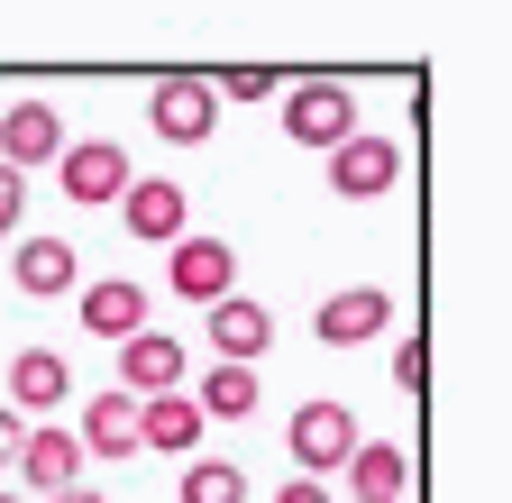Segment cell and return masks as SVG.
Here are the masks:
<instances>
[{
    "label": "cell",
    "instance_id": "23",
    "mask_svg": "<svg viewBox=\"0 0 512 503\" xmlns=\"http://www.w3.org/2000/svg\"><path fill=\"white\" fill-rule=\"evenodd\" d=\"M28 220V174H10V165H0V238H10Z\"/></svg>",
    "mask_w": 512,
    "mask_h": 503
},
{
    "label": "cell",
    "instance_id": "11",
    "mask_svg": "<svg viewBox=\"0 0 512 503\" xmlns=\"http://www.w3.org/2000/svg\"><path fill=\"white\" fill-rule=\"evenodd\" d=\"M119 211H128V238H156V247H174L183 220H192V202H183V183H174V174H128Z\"/></svg>",
    "mask_w": 512,
    "mask_h": 503
},
{
    "label": "cell",
    "instance_id": "18",
    "mask_svg": "<svg viewBox=\"0 0 512 503\" xmlns=\"http://www.w3.org/2000/svg\"><path fill=\"white\" fill-rule=\"evenodd\" d=\"M256 394H266V385H256V366H211L202 394H192V412H202V421H247Z\"/></svg>",
    "mask_w": 512,
    "mask_h": 503
},
{
    "label": "cell",
    "instance_id": "26",
    "mask_svg": "<svg viewBox=\"0 0 512 503\" xmlns=\"http://www.w3.org/2000/svg\"><path fill=\"white\" fill-rule=\"evenodd\" d=\"M55 503H110V494H92V485H74V494H55Z\"/></svg>",
    "mask_w": 512,
    "mask_h": 503
},
{
    "label": "cell",
    "instance_id": "19",
    "mask_svg": "<svg viewBox=\"0 0 512 503\" xmlns=\"http://www.w3.org/2000/svg\"><path fill=\"white\" fill-rule=\"evenodd\" d=\"M192 439H202L192 394H156V403H138V449H192Z\"/></svg>",
    "mask_w": 512,
    "mask_h": 503
},
{
    "label": "cell",
    "instance_id": "12",
    "mask_svg": "<svg viewBox=\"0 0 512 503\" xmlns=\"http://www.w3.org/2000/svg\"><path fill=\"white\" fill-rule=\"evenodd\" d=\"M202 330H211V348H220V366H256V357H266L275 348V311L266 302H211L202 311Z\"/></svg>",
    "mask_w": 512,
    "mask_h": 503
},
{
    "label": "cell",
    "instance_id": "7",
    "mask_svg": "<svg viewBox=\"0 0 512 503\" xmlns=\"http://www.w3.org/2000/svg\"><path fill=\"white\" fill-rule=\"evenodd\" d=\"M55 183H64V202H74V211H101V202L128 193V156H119L110 138H83V147L55 156Z\"/></svg>",
    "mask_w": 512,
    "mask_h": 503
},
{
    "label": "cell",
    "instance_id": "25",
    "mask_svg": "<svg viewBox=\"0 0 512 503\" xmlns=\"http://www.w3.org/2000/svg\"><path fill=\"white\" fill-rule=\"evenodd\" d=\"M275 503H339V494H330V485H311V476H293V485H284Z\"/></svg>",
    "mask_w": 512,
    "mask_h": 503
},
{
    "label": "cell",
    "instance_id": "16",
    "mask_svg": "<svg viewBox=\"0 0 512 503\" xmlns=\"http://www.w3.org/2000/svg\"><path fill=\"white\" fill-rule=\"evenodd\" d=\"M19 293H37V302H55V293H74L83 284V266H74V238H19Z\"/></svg>",
    "mask_w": 512,
    "mask_h": 503
},
{
    "label": "cell",
    "instance_id": "21",
    "mask_svg": "<svg viewBox=\"0 0 512 503\" xmlns=\"http://www.w3.org/2000/svg\"><path fill=\"white\" fill-rule=\"evenodd\" d=\"M211 101H275V65H229V74H211Z\"/></svg>",
    "mask_w": 512,
    "mask_h": 503
},
{
    "label": "cell",
    "instance_id": "13",
    "mask_svg": "<svg viewBox=\"0 0 512 503\" xmlns=\"http://www.w3.org/2000/svg\"><path fill=\"white\" fill-rule=\"evenodd\" d=\"M74 311H83V330H92V339H110V348H119V339H138V330H147V284L101 275V284H83V302H74Z\"/></svg>",
    "mask_w": 512,
    "mask_h": 503
},
{
    "label": "cell",
    "instance_id": "22",
    "mask_svg": "<svg viewBox=\"0 0 512 503\" xmlns=\"http://www.w3.org/2000/svg\"><path fill=\"white\" fill-rule=\"evenodd\" d=\"M394 385L421 403V385H430V339H421V330H412V339H394Z\"/></svg>",
    "mask_w": 512,
    "mask_h": 503
},
{
    "label": "cell",
    "instance_id": "5",
    "mask_svg": "<svg viewBox=\"0 0 512 503\" xmlns=\"http://www.w3.org/2000/svg\"><path fill=\"white\" fill-rule=\"evenodd\" d=\"M394 183H403V147L394 138H339L330 147V193L339 202H384V193H394Z\"/></svg>",
    "mask_w": 512,
    "mask_h": 503
},
{
    "label": "cell",
    "instance_id": "8",
    "mask_svg": "<svg viewBox=\"0 0 512 503\" xmlns=\"http://www.w3.org/2000/svg\"><path fill=\"white\" fill-rule=\"evenodd\" d=\"M55 156H64L55 101H10V110H0V165H10V174H37V165H55Z\"/></svg>",
    "mask_w": 512,
    "mask_h": 503
},
{
    "label": "cell",
    "instance_id": "14",
    "mask_svg": "<svg viewBox=\"0 0 512 503\" xmlns=\"http://www.w3.org/2000/svg\"><path fill=\"white\" fill-rule=\"evenodd\" d=\"M64 394H74V366H64L55 348H19L10 357V412L28 421V412H55Z\"/></svg>",
    "mask_w": 512,
    "mask_h": 503
},
{
    "label": "cell",
    "instance_id": "3",
    "mask_svg": "<svg viewBox=\"0 0 512 503\" xmlns=\"http://www.w3.org/2000/svg\"><path fill=\"white\" fill-rule=\"evenodd\" d=\"M284 138H302V147L330 156L339 138H357V92L348 83H293L284 92Z\"/></svg>",
    "mask_w": 512,
    "mask_h": 503
},
{
    "label": "cell",
    "instance_id": "10",
    "mask_svg": "<svg viewBox=\"0 0 512 503\" xmlns=\"http://www.w3.org/2000/svg\"><path fill=\"white\" fill-rule=\"evenodd\" d=\"M19 476H28V494H37V503L74 494V485H83V439H74V430H55V421H46V430H28V439H19Z\"/></svg>",
    "mask_w": 512,
    "mask_h": 503
},
{
    "label": "cell",
    "instance_id": "6",
    "mask_svg": "<svg viewBox=\"0 0 512 503\" xmlns=\"http://www.w3.org/2000/svg\"><path fill=\"white\" fill-rule=\"evenodd\" d=\"M128 403H156V394H183V339L165 330H138V339H119V385Z\"/></svg>",
    "mask_w": 512,
    "mask_h": 503
},
{
    "label": "cell",
    "instance_id": "9",
    "mask_svg": "<svg viewBox=\"0 0 512 503\" xmlns=\"http://www.w3.org/2000/svg\"><path fill=\"white\" fill-rule=\"evenodd\" d=\"M384 321H394V293H375V284H348L311 311L320 348H366V339H384Z\"/></svg>",
    "mask_w": 512,
    "mask_h": 503
},
{
    "label": "cell",
    "instance_id": "27",
    "mask_svg": "<svg viewBox=\"0 0 512 503\" xmlns=\"http://www.w3.org/2000/svg\"><path fill=\"white\" fill-rule=\"evenodd\" d=\"M0 503H28V494H0Z\"/></svg>",
    "mask_w": 512,
    "mask_h": 503
},
{
    "label": "cell",
    "instance_id": "2",
    "mask_svg": "<svg viewBox=\"0 0 512 503\" xmlns=\"http://www.w3.org/2000/svg\"><path fill=\"white\" fill-rule=\"evenodd\" d=\"M147 129H156L165 147H202V138L220 129L211 74H174V83H156V92H147Z\"/></svg>",
    "mask_w": 512,
    "mask_h": 503
},
{
    "label": "cell",
    "instance_id": "20",
    "mask_svg": "<svg viewBox=\"0 0 512 503\" xmlns=\"http://www.w3.org/2000/svg\"><path fill=\"white\" fill-rule=\"evenodd\" d=\"M174 494H183V503H247V467H238V458H192Z\"/></svg>",
    "mask_w": 512,
    "mask_h": 503
},
{
    "label": "cell",
    "instance_id": "17",
    "mask_svg": "<svg viewBox=\"0 0 512 503\" xmlns=\"http://www.w3.org/2000/svg\"><path fill=\"white\" fill-rule=\"evenodd\" d=\"M74 439H83V458H138V403L128 394H92Z\"/></svg>",
    "mask_w": 512,
    "mask_h": 503
},
{
    "label": "cell",
    "instance_id": "24",
    "mask_svg": "<svg viewBox=\"0 0 512 503\" xmlns=\"http://www.w3.org/2000/svg\"><path fill=\"white\" fill-rule=\"evenodd\" d=\"M19 439H28V421H19L10 403H0V467H19Z\"/></svg>",
    "mask_w": 512,
    "mask_h": 503
},
{
    "label": "cell",
    "instance_id": "1",
    "mask_svg": "<svg viewBox=\"0 0 512 503\" xmlns=\"http://www.w3.org/2000/svg\"><path fill=\"white\" fill-rule=\"evenodd\" d=\"M284 449H293V458H302V476L320 485L330 467H348V458H357V412H348V403H302V412L284 421Z\"/></svg>",
    "mask_w": 512,
    "mask_h": 503
},
{
    "label": "cell",
    "instance_id": "4",
    "mask_svg": "<svg viewBox=\"0 0 512 503\" xmlns=\"http://www.w3.org/2000/svg\"><path fill=\"white\" fill-rule=\"evenodd\" d=\"M165 284H174L183 302H202V311L229 302V293H238V247H229V238H192V229H183V238H174V257H165Z\"/></svg>",
    "mask_w": 512,
    "mask_h": 503
},
{
    "label": "cell",
    "instance_id": "15",
    "mask_svg": "<svg viewBox=\"0 0 512 503\" xmlns=\"http://www.w3.org/2000/svg\"><path fill=\"white\" fill-rule=\"evenodd\" d=\"M412 485V458L394 449V439H357V458H348V503H403Z\"/></svg>",
    "mask_w": 512,
    "mask_h": 503
}]
</instances>
